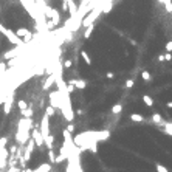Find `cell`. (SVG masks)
<instances>
[{
	"label": "cell",
	"mask_w": 172,
	"mask_h": 172,
	"mask_svg": "<svg viewBox=\"0 0 172 172\" xmlns=\"http://www.w3.org/2000/svg\"><path fill=\"white\" fill-rule=\"evenodd\" d=\"M62 65H64V68H70L71 65H73V61H71V59H67V61H64Z\"/></svg>",
	"instance_id": "cell-29"
},
{
	"label": "cell",
	"mask_w": 172,
	"mask_h": 172,
	"mask_svg": "<svg viewBox=\"0 0 172 172\" xmlns=\"http://www.w3.org/2000/svg\"><path fill=\"white\" fill-rule=\"evenodd\" d=\"M150 120H152V123H154L155 126H164V124H166V121L161 118V115H160V113H154Z\"/></svg>",
	"instance_id": "cell-13"
},
{
	"label": "cell",
	"mask_w": 172,
	"mask_h": 172,
	"mask_svg": "<svg viewBox=\"0 0 172 172\" xmlns=\"http://www.w3.org/2000/svg\"><path fill=\"white\" fill-rule=\"evenodd\" d=\"M121 112H123V105L121 104H115L113 107H112V113H115V115L121 113Z\"/></svg>",
	"instance_id": "cell-22"
},
{
	"label": "cell",
	"mask_w": 172,
	"mask_h": 172,
	"mask_svg": "<svg viewBox=\"0 0 172 172\" xmlns=\"http://www.w3.org/2000/svg\"><path fill=\"white\" fill-rule=\"evenodd\" d=\"M61 8H62V12H67V11H68V8H67V2H65V0H62Z\"/></svg>",
	"instance_id": "cell-34"
},
{
	"label": "cell",
	"mask_w": 172,
	"mask_h": 172,
	"mask_svg": "<svg viewBox=\"0 0 172 172\" xmlns=\"http://www.w3.org/2000/svg\"><path fill=\"white\" fill-rule=\"evenodd\" d=\"M0 33H2L6 39H8V41L12 44V45H16V47H25L26 44H23L22 41H20V39L14 34V31H11V30H8L6 28V26H3L2 23H0Z\"/></svg>",
	"instance_id": "cell-1"
},
{
	"label": "cell",
	"mask_w": 172,
	"mask_h": 172,
	"mask_svg": "<svg viewBox=\"0 0 172 172\" xmlns=\"http://www.w3.org/2000/svg\"><path fill=\"white\" fill-rule=\"evenodd\" d=\"M26 107H28V104H26V101L25 99H20V101H17V109L22 112V110H25Z\"/></svg>",
	"instance_id": "cell-21"
},
{
	"label": "cell",
	"mask_w": 172,
	"mask_h": 172,
	"mask_svg": "<svg viewBox=\"0 0 172 172\" xmlns=\"http://www.w3.org/2000/svg\"><path fill=\"white\" fill-rule=\"evenodd\" d=\"M12 104H14V93L11 91V93L8 95V98L5 99V102H3V113H5V115H9V113H11Z\"/></svg>",
	"instance_id": "cell-9"
},
{
	"label": "cell",
	"mask_w": 172,
	"mask_h": 172,
	"mask_svg": "<svg viewBox=\"0 0 172 172\" xmlns=\"http://www.w3.org/2000/svg\"><path fill=\"white\" fill-rule=\"evenodd\" d=\"M14 34L20 39L23 44L31 42V39H33V33H31L30 30H26V28H17V30L14 31Z\"/></svg>",
	"instance_id": "cell-3"
},
{
	"label": "cell",
	"mask_w": 172,
	"mask_h": 172,
	"mask_svg": "<svg viewBox=\"0 0 172 172\" xmlns=\"http://www.w3.org/2000/svg\"><path fill=\"white\" fill-rule=\"evenodd\" d=\"M170 51H172V41H169L166 44V53H170Z\"/></svg>",
	"instance_id": "cell-36"
},
{
	"label": "cell",
	"mask_w": 172,
	"mask_h": 172,
	"mask_svg": "<svg viewBox=\"0 0 172 172\" xmlns=\"http://www.w3.org/2000/svg\"><path fill=\"white\" fill-rule=\"evenodd\" d=\"M107 78L112 79V78H113V71H109V73H107Z\"/></svg>",
	"instance_id": "cell-39"
},
{
	"label": "cell",
	"mask_w": 172,
	"mask_h": 172,
	"mask_svg": "<svg viewBox=\"0 0 172 172\" xmlns=\"http://www.w3.org/2000/svg\"><path fill=\"white\" fill-rule=\"evenodd\" d=\"M48 120H50V118H48L47 115H44L41 126L37 127V129H39V132H41V135H42V138H45V137H48V135H50V123H48Z\"/></svg>",
	"instance_id": "cell-5"
},
{
	"label": "cell",
	"mask_w": 172,
	"mask_h": 172,
	"mask_svg": "<svg viewBox=\"0 0 172 172\" xmlns=\"http://www.w3.org/2000/svg\"><path fill=\"white\" fill-rule=\"evenodd\" d=\"M51 170V164L50 163H42L41 166H37L36 169H33V172H50Z\"/></svg>",
	"instance_id": "cell-14"
},
{
	"label": "cell",
	"mask_w": 172,
	"mask_h": 172,
	"mask_svg": "<svg viewBox=\"0 0 172 172\" xmlns=\"http://www.w3.org/2000/svg\"><path fill=\"white\" fill-rule=\"evenodd\" d=\"M112 8H113V3H112V2H109V3L105 5V6H102V11H104V12H109Z\"/></svg>",
	"instance_id": "cell-30"
},
{
	"label": "cell",
	"mask_w": 172,
	"mask_h": 172,
	"mask_svg": "<svg viewBox=\"0 0 172 172\" xmlns=\"http://www.w3.org/2000/svg\"><path fill=\"white\" fill-rule=\"evenodd\" d=\"M81 56H82V59H84V62H85L87 65H91V62H93V61H91V58L88 56V53H87L85 50L81 51Z\"/></svg>",
	"instance_id": "cell-18"
},
{
	"label": "cell",
	"mask_w": 172,
	"mask_h": 172,
	"mask_svg": "<svg viewBox=\"0 0 172 172\" xmlns=\"http://www.w3.org/2000/svg\"><path fill=\"white\" fill-rule=\"evenodd\" d=\"M0 12H2V6H0Z\"/></svg>",
	"instance_id": "cell-41"
},
{
	"label": "cell",
	"mask_w": 172,
	"mask_h": 172,
	"mask_svg": "<svg viewBox=\"0 0 172 172\" xmlns=\"http://www.w3.org/2000/svg\"><path fill=\"white\" fill-rule=\"evenodd\" d=\"M143 101H144V104H146L147 107H152V105H154V98L149 96V95H144L143 96Z\"/></svg>",
	"instance_id": "cell-20"
},
{
	"label": "cell",
	"mask_w": 172,
	"mask_h": 172,
	"mask_svg": "<svg viewBox=\"0 0 172 172\" xmlns=\"http://www.w3.org/2000/svg\"><path fill=\"white\" fill-rule=\"evenodd\" d=\"M163 56H164V61H170V59H172L170 53H166V55H163Z\"/></svg>",
	"instance_id": "cell-37"
},
{
	"label": "cell",
	"mask_w": 172,
	"mask_h": 172,
	"mask_svg": "<svg viewBox=\"0 0 172 172\" xmlns=\"http://www.w3.org/2000/svg\"><path fill=\"white\" fill-rule=\"evenodd\" d=\"M74 115H84V110H81V109H78V110L74 112Z\"/></svg>",
	"instance_id": "cell-38"
},
{
	"label": "cell",
	"mask_w": 172,
	"mask_h": 172,
	"mask_svg": "<svg viewBox=\"0 0 172 172\" xmlns=\"http://www.w3.org/2000/svg\"><path fill=\"white\" fill-rule=\"evenodd\" d=\"M33 115H34V110L31 107H26L25 110H22V116L23 118H33Z\"/></svg>",
	"instance_id": "cell-17"
},
{
	"label": "cell",
	"mask_w": 172,
	"mask_h": 172,
	"mask_svg": "<svg viewBox=\"0 0 172 172\" xmlns=\"http://www.w3.org/2000/svg\"><path fill=\"white\" fill-rule=\"evenodd\" d=\"M93 30H95V23L90 25V26H87V28H85V33H84V39H90V37H91V33H93Z\"/></svg>",
	"instance_id": "cell-19"
},
{
	"label": "cell",
	"mask_w": 172,
	"mask_h": 172,
	"mask_svg": "<svg viewBox=\"0 0 172 172\" xmlns=\"http://www.w3.org/2000/svg\"><path fill=\"white\" fill-rule=\"evenodd\" d=\"M163 132H164V134H167L169 137L172 135V124L170 123H166L164 124V129H163Z\"/></svg>",
	"instance_id": "cell-24"
},
{
	"label": "cell",
	"mask_w": 172,
	"mask_h": 172,
	"mask_svg": "<svg viewBox=\"0 0 172 172\" xmlns=\"http://www.w3.org/2000/svg\"><path fill=\"white\" fill-rule=\"evenodd\" d=\"M48 98H50V105L53 109H58V110H61V107H62V101H61V95H59V91L58 90H55V91H50V95H48Z\"/></svg>",
	"instance_id": "cell-2"
},
{
	"label": "cell",
	"mask_w": 172,
	"mask_h": 172,
	"mask_svg": "<svg viewBox=\"0 0 172 172\" xmlns=\"http://www.w3.org/2000/svg\"><path fill=\"white\" fill-rule=\"evenodd\" d=\"M155 169H157V172H169V169H167L166 166H163V164H160V163H157V166H155Z\"/></svg>",
	"instance_id": "cell-27"
},
{
	"label": "cell",
	"mask_w": 172,
	"mask_h": 172,
	"mask_svg": "<svg viewBox=\"0 0 172 172\" xmlns=\"http://www.w3.org/2000/svg\"><path fill=\"white\" fill-rule=\"evenodd\" d=\"M74 88H79V90H84L85 87H87V82L84 81V79H70L68 81Z\"/></svg>",
	"instance_id": "cell-10"
},
{
	"label": "cell",
	"mask_w": 172,
	"mask_h": 172,
	"mask_svg": "<svg viewBox=\"0 0 172 172\" xmlns=\"http://www.w3.org/2000/svg\"><path fill=\"white\" fill-rule=\"evenodd\" d=\"M30 140V132H23V130H17L16 134V141L19 146H25L26 141Z\"/></svg>",
	"instance_id": "cell-7"
},
{
	"label": "cell",
	"mask_w": 172,
	"mask_h": 172,
	"mask_svg": "<svg viewBox=\"0 0 172 172\" xmlns=\"http://www.w3.org/2000/svg\"><path fill=\"white\" fill-rule=\"evenodd\" d=\"M134 84H135L134 79H127V81H126V87L127 88H132V87H134Z\"/></svg>",
	"instance_id": "cell-31"
},
{
	"label": "cell",
	"mask_w": 172,
	"mask_h": 172,
	"mask_svg": "<svg viewBox=\"0 0 172 172\" xmlns=\"http://www.w3.org/2000/svg\"><path fill=\"white\" fill-rule=\"evenodd\" d=\"M67 130L70 132V134H73V132H74V124H73V123H68V126H67Z\"/></svg>",
	"instance_id": "cell-35"
},
{
	"label": "cell",
	"mask_w": 172,
	"mask_h": 172,
	"mask_svg": "<svg viewBox=\"0 0 172 172\" xmlns=\"http://www.w3.org/2000/svg\"><path fill=\"white\" fill-rule=\"evenodd\" d=\"M30 137L33 138V141H34V144H36V147L42 149V146H44V138H42V135H41V132H39L37 127H33V132H31Z\"/></svg>",
	"instance_id": "cell-6"
},
{
	"label": "cell",
	"mask_w": 172,
	"mask_h": 172,
	"mask_svg": "<svg viewBox=\"0 0 172 172\" xmlns=\"http://www.w3.org/2000/svg\"><path fill=\"white\" fill-rule=\"evenodd\" d=\"M55 82H56V74L53 73V74H50V76L47 78V81L44 82V87H42V88H44V90H50V87L55 84Z\"/></svg>",
	"instance_id": "cell-12"
},
{
	"label": "cell",
	"mask_w": 172,
	"mask_h": 172,
	"mask_svg": "<svg viewBox=\"0 0 172 172\" xmlns=\"http://www.w3.org/2000/svg\"><path fill=\"white\" fill-rule=\"evenodd\" d=\"M53 141H55V137H53L51 134H50L48 137H45V138H44V146H47V147H48V150H51V149H53Z\"/></svg>",
	"instance_id": "cell-15"
},
{
	"label": "cell",
	"mask_w": 172,
	"mask_h": 172,
	"mask_svg": "<svg viewBox=\"0 0 172 172\" xmlns=\"http://www.w3.org/2000/svg\"><path fill=\"white\" fill-rule=\"evenodd\" d=\"M141 78H143V79H144V81H146V82H149L150 79H152V76H150V73H149L147 70H144V71H141Z\"/></svg>",
	"instance_id": "cell-23"
},
{
	"label": "cell",
	"mask_w": 172,
	"mask_h": 172,
	"mask_svg": "<svg viewBox=\"0 0 172 172\" xmlns=\"http://www.w3.org/2000/svg\"><path fill=\"white\" fill-rule=\"evenodd\" d=\"M8 157H9V152L6 147H0V170H5V167L8 166Z\"/></svg>",
	"instance_id": "cell-8"
},
{
	"label": "cell",
	"mask_w": 172,
	"mask_h": 172,
	"mask_svg": "<svg viewBox=\"0 0 172 172\" xmlns=\"http://www.w3.org/2000/svg\"><path fill=\"white\" fill-rule=\"evenodd\" d=\"M130 120L134 123H144V116L140 115V113H132L130 115Z\"/></svg>",
	"instance_id": "cell-16"
},
{
	"label": "cell",
	"mask_w": 172,
	"mask_h": 172,
	"mask_svg": "<svg viewBox=\"0 0 172 172\" xmlns=\"http://www.w3.org/2000/svg\"><path fill=\"white\" fill-rule=\"evenodd\" d=\"M65 88H67V91H68V93H73V91H74V87H73L70 82H68L67 85H65Z\"/></svg>",
	"instance_id": "cell-33"
},
{
	"label": "cell",
	"mask_w": 172,
	"mask_h": 172,
	"mask_svg": "<svg viewBox=\"0 0 172 172\" xmlns=\"http://www.w3.org/2000/svg\"><path fill=\"white\" fill-rule=\"evenodd\" d=\"M55 158H56V155H55V150H48V161H50V164H55Z\"/></svg>",
	"instance_id": "cell-25"
},
{
	"label": "cell",
	"mask_w": 172,
	"mask_h": 172,
	"mask_svg": "<svg viewBox=\"0 0 172 172\" xmlns=\"http://www.w3.org/2000/svg\"><path fill=\"white\" fill-rule=\"evenodd\" d=\"M34 124H33V118H22L17 124V130H23V132H30L33 130Z\"/></svg>",
	"instance_id": "cell-4"
},
{
	"label": "cell",
	"mask_w": 172,
	"mask_h": 172,
	"mask_svg": "<svg viewBox=\"0 0 172 172\" xmlns=\"http://www.w3.org/2000/svg\"><path fill=\"white\" fill-rule=\"evenodd\" d=\"M6 143H8V138L6 137H2V138H0V147H5Z\"/></svg>",
	"instance_id": "cell-32"
},
{
	"label": "cell",
	"mask_w": 172,
	"mask_h": 172,
	"mask_svg": "<svg viewBox=\"0 0 172 172\" xmlns=\"http://www.w3.org/2000/svg\"><path fill=\"white\" fill-rule=\"evenodd\" d=\"M55 113H56V110H55V109H53V107H51V105H48V107L45 109V115H47L48 118H50V116H53V115H55Z\"/></svg>",
	"instance_id": "cell-26"
},
{
	"label": "cell",
	"mask_w": 172,
	"mask_h": 172,
	"mask_svg": "<svg viewBox=\"0 0 172 172\" xmlns=\"http://www.w3.org/2000/svg\"><path fill=\"white\" fill-rule=\"evenodd\" d=\"M23 50V47H19V48H14V50H11V51H8V53H5L3 55V58H5V61H11L12 58H16L19 53Z\"/></svg>",
	"instance_id": "cell-11"
},
{
	"label": "cell",
	"mask_w": 172,
	"mask_h": 172,
	"mask_svg": "<svg viewBox=\"0 0 172 172\" xmlns=\"http://www.w3.org/2000/svg\"><path fill=\"white\" fill-rule=\"evenodd\" d=\"M158 61H160V62H164V56H163V55L158 56Z\"/></svg>",
	"instance_id": "cell-40"
},
{
	"label": "cell",
	"mask_w": 172,
	"mask_h": 172,
	"mask_svg": "<svg viewBox=\"0 0 172 172\" xmlns=\"http://www.w3.org/2000/svg\"><path fill=\"white\" fill-rule=\"evenodd\" d=\"M163 5L166 6L167 12H172V3H170V0H164V2H163Z\"/></svg>",
	"instance_id": "cell-28"
}]
</instances>
